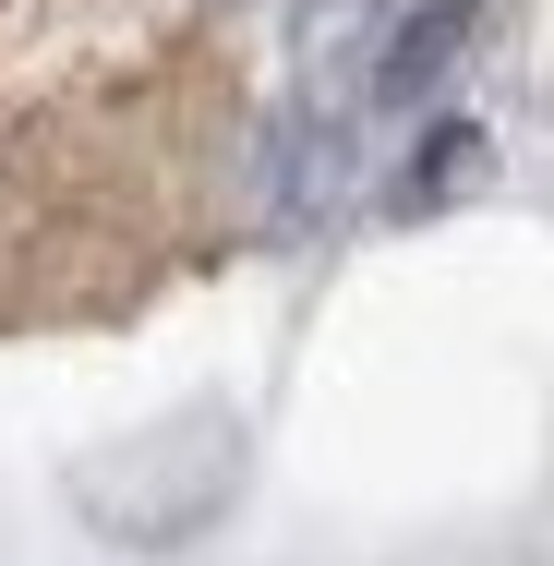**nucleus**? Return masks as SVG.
<instances>
[{"label":"nucleus","mask_w":554,"mask_h":566,"mask_svg":"<svg viewBox=\"0 0 554 566\" xmlns=\"http://www.w3.org/2000/svg\"><path fill=\"white\" fill-rule=\"evenodd\" d=\"M470 12H482V0H422V12H410V24L386 36V61H374V97H386V109H410V97L435 85L446 61H458V36H470Z\"/></svg>","instance_id":"nucleus-1"}]
</instances>
